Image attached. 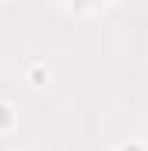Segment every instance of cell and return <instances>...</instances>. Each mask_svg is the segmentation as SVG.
<instances>
[{"mask_svg":"<svg viewBox=\"0 0 148 151\" xmlns=\"http://www.w3.org/2000/svg\"><path fill=\"white\" fill-rule=\"evenodd\" d=\"M127 151H141V148H127Z\"/></svg>","mask_w":148,"mask_h":151,"instance_id":"6da1fadb","label":"cell"}]
</instances>
